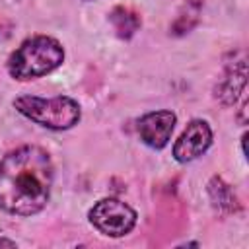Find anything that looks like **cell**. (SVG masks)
<instances>
[{
	"instance_id": "obj_8",
	"label": "cell",
	"mask_w": 249,
	"mask_h": 249,
	"mask_svg": "<svg viewBox=\"0 0 249 249\" xmlns=\"http://www.w3.org/2000/svg\"><path fill=\"white\" fill-rule=\"evenodd\" d=\"M109 19H111V23H113V27H115V31L121 39L132 37L140 27V16L134 10L126 8V6L113 8L111 14H109Z\"/></svg>"
},
{
	"instance_id": "obj_11",
	"label": "cell",
	"mask_w": 249,
	"mask_h": 249,
	"mask_svg": "<svg viewBox=\"0 0 249 249\" xmlns=\"http://www.w3.org/2000/svg\"><path fill=\"white\" fill-rule=\"evenodd\" d=\"M0 245H6V247H14V241H8V239H0Z\"/></svg>"
},
{
	"instance_id": "obj_9",
	"label": "cell",
	"mask_w": 249,
	"mask_h": 249,
	"mask_svg": "<svg viewBox=\"0 0 249 249\" xmlns=\"http://www.w3.org/2000/svg\"><path fill=\"white\" fill-rule=\"evenodd\" d=\"M198 16H200V2L198 0H189L183 4L179 16L175 18L173 25H171V33L173 35H183L187 31H191L196 21H198Z\"/></svg>"
},
{
	"instance_id": "obj_3",
	"label": "cell",
	"mask_w": 249,
	"mask_h": 249,
	"mask_svg": "<svg viewBox=\"0 0 249 249\" xmlns=\"http://www.w3.org/2000/svg\"><path fill=\"white\" fill-rule=\"evenodd\" d=\"M14 107L37 124L62 130L70 128L80 121V105L64 95L43 99L35 95H21L14 101Z\"/></svg>"
},
{
	"instance_id": "obj_1",
	"label": "cell",
	"mask_w": 249,
	"mask_h": 249,
	"mask_svg": "<svg viewBox=\"0 0 249 249\" xmlns=\"http://www.w3.org/2000/svg\"><path fill=\"white\" fill-rule=\"evenodd\" d=\"M53 165L45 150L21 146L0 161V208L31 216L39 212L51 193Z\"/></svg>"
},
{
	"instance_id": "obj_10",
	"label": "cell",
	"mask_w": 249,
	"mask_h": 249,
	"mask_svg": "<svg viewBox=\"0 0 249 249\" xmlns=\"http://www.w3.org/2000/svg\"><path fill=\"white\" fill-rule=\"evenodd\" d=\"M208 193L214 200V204L220 208V210H233L235 206V195L231 193V189L220 179V177H214L208 185Z\"/></svg>"
},
{
	"instance_id": "obj_6",
	"label": "cell",
	"mask_w": 249,
	"mask_h": 249,
	"mask_svg": "<svg viewBox=\"0 0 249 249\" xmlns=\"http://www.w3.org/2000/svg\"><path fill=\"white\" fill-rule=\"evenodd\" d=\"M175 115L171 111H152L138 121V134L150 148H163L173 132Z\"/></svg>"
},
{
	"instance_id": "obj_2",
	"label": "cell",
	"mask_w": 249,
	"mask_h": 249,
	"mask_svg": "<svg viewBox=\"0 0 249 249\" xmlns=\"http://www.w3.org/2000/svg\"><path fill=\"white\" fill-rule=\"evenodd\" d=\"M64 51L60 43L47 35H37L21 43L8 60V70L16 80H31L49 74L62 64Z\"/></svg>"
},
{
	"instance_id": "obj_5",
	"label": "cell",
	"mask_w": 249,
	"mask_h": 249,
	"mask_svg": "<svg viewBox=\"0 0 249 249\" xmlns=\"http://www.w3.org/2000/svg\"><path fill=\"white\" fill-rule=\"evenodd\" d=\"M212 142V130L204 121H191L179 140L173 146V156L177 161H191L202 156Z\"/></svg>"
},
{
	"instance_id": "obj_4",
	"label": "cell",
	"mask_w": 249,
	"mask_h": 249,
	"mask_svg": "<svg viewBox=\"0 0 249 249\" xmlns=\"http://www.w3.org/2000/svg\"><path fill=\"white\" fill-rule=\"evenodd\" d=\"M89 222L105 235L119 237L128 233L136 224V212L117 200V198H103L89 210Z\"/></svg>"
},
{
	"instance_id": "obj_7",
	"label": "cell",
	"mask_w": 249,
	"mask_h": 249,
	"mask_svg": "<svg viewBox=\"0 0 249 249\" xmlns=\"http://www.w3.org/2000/svg\"><path fill=\"white\" fill-rule=\"evenodd\" d=\"M243 88H245V60H239L237 66L228 68V72L216 86V97L222 99L226 105H231Z\"/></svg>"
}]
</instances>
